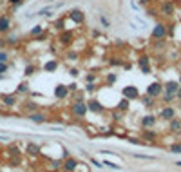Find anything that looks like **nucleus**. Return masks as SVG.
<instances>
[{"label":"nucleus","mask_w":181,"mask_h":172,"mask_svg":"<svg viewBox=\"0 0 181 172\" xmlns=\"http://www.w3.org/2000/svg\"><path fill=\"white\" fill-rule=\"evenodd\" d=\"M87 114H89L87 101H74V103H73V107H71V116H73V118L83 120Z\"/></svg>","instance_id":"obj_1"},{"label":"nucleus","mask_w":181,"mask_h":172,"mask_svg":"<svg viewBox=\"0 0 181 172\" xmlns=\"http://www.w3.org/2000/svg\"><path fill=\"white\" fill-rule=\"evenodd\" d=\"M121 94L125 100H129V101H134V100H140L141 94H140V89L136 87V85H125L123 89H121Z\"/></svg>","instance_id":"obj_2"},{"label":"nucleus","mask_w":181,"mask_h":172,"mask_svg":"<svg viewBox=\"0 0 181 172\" xmlns=\"http://www.w3.org/2000/svg\"><path fill=\"white\" fill-rule=\"evenodd\" d=\"M161 94H163V83H161V82L154 80L152 83H149V87H147V96L158 100V98H161Z\"/></svg>","instance_id":"obj_3"},{"label":"nucleus","mask_w":181,"mask_h":172,"mask_svg":"<svg viewBox=\"0 0 181 172\" xmlns=\"http://www.w3.org/2000/svg\"><path fill=\"white\" fill-rule=\"evenodd\" d=\"M87 109H89V113H92V114H103V113H105L103 103H101L100 100H96V98L87 100Z\"/></svg>","instance_id":"obj_4"},{"label":"nucleus","mask_w":181,"mask_h":172,"mask_svg":"<svg viewBox=\"0 0 181 172\" xmlns=\"http://www.w3.org/2000/svg\"><path fill=\"white\" fill-rule=\"evenodd\" d=\"M158 118H160V120H163V121H167V123H168L170 120H174V118H176V109H174L172 105H165V107H163V109L160 111V114H158Z\"/></svg>","instance_id":"obj_5"},{"label":"nucleus","mask_w":181,"mask_h":172,"mask_svg":"<svg viewBox=\"0 0 181 172\" xmlns=\"http://www.w3.org/2000/svg\"><path fill=\"white\" fill-rule=\"evenodd\" d=\"M158 120H160V118H158L156 114H145L140 120L141 129H154V127H156V123H158Z\"/></svg>","instance_id":"obj_6"},{"label":"nucleus","mask_w":181,"mask_h":172,"mask_svg":"<svg viewBox=\"0 0 181 172\" xmlns=\"http://www.w3.org/2000/svg\"><path fill=\"white\" fill-rule=\"evenodd\" d=\"M152 38L154 40H165V36H167V25L165 24H161V22H158L154 27H152Z\"/></svg>","instance_id":"obj_7"},{"label":"nucleus","mask_w":181,"mask_h":172,"mask_svg":"<svg viewBox=\"0 0 181 172\" xmlns=\"http://www.w3.org/2000/svg\"><path fill=\"white\" fill-rule=\"evenodd\" d=\"M69 87L65 85V83H58L56 87H55V91H53V96L56 98V100H67L69 98Z\"/></svg>","instance_id":"obj_8"},{"label":"nucleus","mask_w":181,"mask_h":172,"mask_svg":"<svg viewBox=\"0 0 181 172\" xmlns=\"http://www.w3.org/2000/svg\"><path fill=\"white\" fill-rule=\"evenodd\" d=\"M76 167H78V159L71 158V156L62 161V170L63 172H76Z\"/></svg>","instance_id":"obj_9"},{"label":"nucleus","mask_w":181,"mask_h":172,"mask_svg":"<svg viewBox=\"0 0 181 172\" xmlns=\"http://www.w3.org/2000/svg\"><path fill=\"white\" fill-rule=\"evenodd\" d=\"M138 67H140V71L143 75H149L150 73V58L147 56V55H141L138 58Z\"/></svg>","instance_id":"obj_10"},{"label":"nucleus","mask_w":181,"mask_h":172,"mask_svg":"<svg viewBox=\"0 0 181 172\" xmlns=\"http://www.w3.org/2000/svg\"><path fill=\"white\" fill-rule=\"evenodd\" d=\"M178 89H179V83H178L176 80H168V82H165V83H163V93L176 94V93H178Z\"/></svg>","instance_id":"obj_11"},{"label":"nucleus","mask_w":181,"mask_h":172,"mask_svg":"<svg viewBox=\"0 0 181 172\" xmlns=\"http://www.w3.org/2000/svg\"><path fill=\"white\" fill-rule=\"evenodd\" d=\"M27 120H31L33 123H45L47 121V114L42 113V111H36L33 114H27Z\"/></svg>","instance_id":"obj_12"},{"label":"nucleus","mask_w":181,"mask_h":172,"mask_svg":"<svg viewBox=\"0 0 181 172\" xmlns=\"http://www.w3.org/2000/svg\"><path fill=\"white\" fill-rule=\"evenodd\" d=\"M22 111L27 113V114H33V113L38 111V103H35V101H31V100H24V103H22Z\"/></svg>","instance_id":"obj_13"},{"label":"nucleus","mask_w":181,"mask_h":172,"mask_svg":"<svg viewBox=\"0 0 181 172\" xmlns=\"http://www.w3.org/2000/svg\"><path fill=\"white\" fill-rule=\"evenodd\" d=\"M0 101H2L6 107H15V105L18 103V98H17V94H4L0 98Z\"/></svg>","instance_id":"obj_14"},{"label":"nucleus","mask_w":181,"mask_h":172,"mask_svg":"<svg viewBox=\"0 0 181 172\" xmlns=\"http://www.w3.org/2000/svg\"><path fill=\"white\" fill-rule=\"evenodd\" d=\"M25 152L29 154V156H38V154H40V145L35 143V141H29V143L25 145Z\"/></svg>","instance_id":"obj_15"},{"label":"nucleus","mask_w":181,"mask_h":172,"mask_svg":"<svg viewBox=\"0 0 181 172\" xmlns=\"http://www.w3.org/2000/svg\"><path fill=\"white\" fill-rule=\"evenodd\" d=\"M69 18L74 20V24H81V22L85 20V15H83V11H80V9H73V11L69 13Z\"/></svg>","instance_id":"obj_16"},{"label":"nucleus","mask_w":181,"mask_h":172,"mask_svg":"<svg viewBox=\"0 0 181 172\" xmlns=\"http://www.w3.org/2000/svg\"><path fill=\"white\" fill-rule=\"evenodd\" d=\"M168 131H170L172 134L181 132V120H179V118H174V120H170V121H168Z\"/></svg>","instance_id":"obj_17"},{"label":"nucleus","mask_w":181,"mask_h":172,"mask_svg":"<svg viewBox=\"0 0 181 172\" xmlns=\"http://www.w3.org/2000/svg\"><path fill=\"white\" fill-rule=\"evenodd\" d=\"M11 29V18L9 17H0V33H9Z\"/></svg>","instance_id":"obj_18"},{"label":"nucleus","mask_w":181,"mask_h":172,"mask_svg":"<svg viewBox=\"0 0 181 172\" xmlns=\"http://www.w3.org/2000/svg\"><path fill=\"white\" fill-rule=\"evenodd\" d=\"M161 13L165 17H172L174 15V4L172 2H163L161 4Z\"/></svg>","instance_id":"obj_19"},{"label":"nucleus","mask_w":181,"mask_h":172,"mask_svg":"<svg viewBox=\"0 0 181 172\" xmlns=\"http://www.w3.org/2000/svg\"><path fill=\"white\" fill-rule=\"evenodd\" d=\"M31 93V87H29V82H20L18 85H17V94H29Z\"/></svg>","instance_id":"obj_20"},{"label":"nucleus","mask_w":181,"mask_h":172,"mask_svg":"<svg viewBox=\"0 0 181 172\" xmlns=\"http://www.w3.org/2000/svg\"><path fill=\"white\" fill-rule=\"evenodd\" d=\"M140 101H141V105H143V107H147V109H152V107L156 105V100H154V98H150V96H147V94L141 96Z\"/></svg>","instance_id":"obj_21"},{"label":"nucleus","mask_w":181,"mask_h":172,"mask_svg":"<svg viewBox=\"0 0 181 172\" xmlns=\"http://www.w3.org/2000/svg\"><path fill=\"white\" fill-rule=\"evenodd\" d=\"M58 69V62L56 60H49L47 63H43V71L45 73H55Z\"/></svg>","instance_id":"obj_22"},{"label":"nucleus","mask_w":181,"mask_h":172,"mask_svg":"<svg viewBox=\"0 0 181 172\" xmlns=\"http://www.w3.org/2000/svg\"><path fill=\"white\" fill-rule=\"evenodd\" d=\"M129 107H130V101L123 98V100H120V103H118V107H116V109H118V113H127V111H129Z\"/></svg>","instance_id":"obj_23"},{"label":"nucleus","mask_w":181,"mask_h":172,"mask_svg":"<svg viewBox=\"0 0 181 172\" xmlns=\"http://www.w3.org/2000/svg\"><path fill=\"white\" fill-rule=\"evenodd\" d=\"M161 100H163V103H165V105H170L172 101H176V94H168V93H163V94H161Z\"/></svg>","instance_id":"obj_24"},{"label":"nucleus","mask_w":181,"mask_h":172,"mask_svg":"<svg viewBox=\"0 0 181 172\" xmlns=\"http://www.w3.org/2000/svg\"><path fill=\"white\" fill-rule=\"evenodd\" d=\"M71 42H73V35H71V33H63V35L60 36L62 45H71Z\"/></svg>","instance_id":"obj_25"},{"label":"nucleus","mask_w":181,"mask_h":172,"mask_svg":"<svg viewBox=\"0 0 181 172\" xmlns=\"http://www.w3.org/2000/svg\"><path fill=\"white\" fill-rule=\"evenodd\" d=\"M49 169H53V170H62V159H51V161H49Z\"/></svg>","instance_id":"obj_26"},{"label":"nucleus","mask_w":181,"mask_h":172,"mask_svg":"<svg viewBox=\"0 0 181 172\" xmlns=\"http://www.w3.org/2000/svg\"><path fill=\"white\" fill-rule=\"evenodd\" d=\"M168 151L172 154H181V141H176V143H172L170 147H168Z\"/></svg>","instance_id":"obj_27"},{"label":"nucleus","mask_w":181,"mask_h":172,"mask_svg":"<svg viewBox=\"0 0 181 172\" xmlns=\"http://www.w3.org/2000/svg\"><path fill=\"white\" fill-rule=\"evenodd\" d=\"M143 136H145L147 140H154V141H156V132H152L150 129H143Z\"/></svg>","instance_id":"obj_28"},{"label":"nucleus","mask_w":181,"mask_h":172,"mask_svg":"<svg viewBox=\"0 0 181 172\" xmlns=\"http://www.w3.org/2000/svg\"><path fill=\"white\" fill-rule=\"evenodd\" d=\"M42 33H43V27H42V25H35V27L31 29V36H38Z\"/></svg>","instance_id":"obj_29"},{"label":"nucleus","mask_w":181,"mask_h":172,"mask_svg":"<svg viewBox=\"0 0 181 172\" xmlns=\"http://www.w3.org/2000/svg\"><path fill=\"white\" fill-rule=\"evenodd\" d=\"M103 165H105V167H111V169H114V170H120L121 169V165H116V163H112V161H109V159H105Z\"/></svg>","instance_id":"obj_30"},{"label":"nucleus","mask_w":181,"mask_h":172,"mask_svg":"<svg viewBox=\"0 0 181 172\" xmlns=\"http://www.w3.org/2000/svg\"><path fill=\"white\" fill-rule=\"evenodd\" d=\"M9 62V55L6 51H0V63H7Z\"/></svg>","instance_id":"obj_31"},{"label":"nucleus","mask_w":181,"mask_h":172,"mask_svg":"<svg viewBox=\"0 0 181 172\" xmlns=\"http://www.w3.org/2000/svg\"><path fill=\"white\" fill-rule=\"evenodd\" d=\"M116 80H118L116 75H109V76H107V83H109V85H112V83H116Z\"/></svg>","instance_id":"obj_32"},{"label":"nucleus","mask_w":181,"mask_h":172,"mask_svg":"<svg viewBox=\"0 0 181 172\" xmlns=\"http://www.w3.org/2000/svg\"><path fill=\"white\" fill-rule=\"evenodd\" d=\"M136 159H154L152 156H147V154H134Z\"/></svg>","instance_id":"obj_33"},{"label":"nucleus","mask_w":181,"mask_h":172,"mask_svg":"<svg viewBox=\"0 0 181 172\" xmlns=\"http://www.w3.org/2000/svg\"><path fill=\"white\" fill-rule=\"evenodd\" d=\"M33 73H35V65H27L25 67V76H31Z\"/></svg>","instance_id":"obj_34"},{"label":"nucleus","mask_w":181,"mask_h":172,"mask_svg":"<svg viewBox=\"0 0 181 172\" xmlns=\"http://www.w3.org/2000/svg\"><path fill=\"white\" fill-rule=\"evenodd\" d=\"M67 87H69V93H74V91H78V83H76V82H73V83H69Z\"/></svg>","instance_id":"obj_35"},{"label":"nucleus","mask_w":181,"mask_h":172,"mask_svg":"<svg viewBox=\"0 0 181 172\" xmlns=\"http://www.w3.org/2000/svg\"><path fill=\"white\" fill-rule=\"evenodd\" d=\"M85 91H87V93H94V91H96V85H94V83H87V85H85Z\"/></svg>","instance_id":"obj_36"},{"label":"nucleus","mask_w":181,"mask_h":172,"mask_svg":"<svg viewBox=\"0 0 181 172\" xmlns=\"http://www.w3.org/2000/svg\"><path fill=\"white\" fill-rule=\"evenodd\" d=\"M127 140H129L130 143H134V145H145V143H143L141 140H138V138H127Z\"/></svg>","instance_id":"obj_37"},{"label":"nucleus","mask_w":181,"mask_h":172,"mask_svg":"<svg viewBox=\"0 0 181 172\" xmlns=\"http://www.w3.org/2000/svg\"><path fill=\"white\" fill-rule=\"evenodd\" d=\"M69 75H71V76H73V78H78V76H80V71H78V69H74V67H73V69H71V71H69Z\"/></svg>","instance_id":"obj_38"},{"label":"nucleus","mask_w":181,"mask_h":172,"mask_svg":"<svg viewBox=\"0 0 181 172\" xmlns=\"http://www.w3.org/2000/svg\"><path fill=\"white\" fill-rule=\"evenodd\" d=\"M85 80H87V83H94V80H96V75H92V73H91V75H87V78H85Z\"/></svg>","instance_id":"obj_39"},{"label":"nucleus","mask_w":181,"mask_h":172,"mask_svg":"<svg viewBox=\"0 0 181 172\" xmlns=\"http://www.w3.org/2000/svg\"><path fill=\"white\" fill-rule=\"evenodd\" d=\"M7 71V63H0V75H4Z\"/></svg>","instance_id":"obj_40"},{"label":"nucleus","mask_w":181,"mask_h":172,"mask_svg":"<svg viewBox=\"0 0 181 172\" xmlns=\"http://www.w3.org/2000/svg\"><path fill=\"white\" fill-rule=\"evenodd\" d=\"M9 2H11L13 6H20V4H22V2H24V0H9Z\"/></svg>","instance_id":"obj_41"},{"label":"nucleus","mask_w":181,"mask_h":172,"mask_svg":"<svg viewBox=\"0 0 181 172\" xmlns=\"http://www.w3.org/2000/svg\"><path fill=\"white\" fill-rule=\"evenodd\" d=\"M176 100L181 101V85H179V89H178V93H176Z\"/></svg>","instance_id":"obj_42"},{"label":"nucleus","mask_w":181,"mask_h":172,"mask_svg":"<svg viewBox=\"0 0 181 172\" xmlns=\"http://www.w3.org/2000/svg\"><path fill=\"white\" fill-rule=\"evenodd\" d=\"M101 24H103L105 27H109V22H107V18H103V17H101Z\"/></svg>","instance_id":"obj_43"},{"label":"nucleus","mask_w":181,"mask_h":172,"mask_svg":"<svg viewBox=\"0 0 181 172\" xmlns=\"http://www.w3.org/2000/svg\"><path fill=\"white\" fill-rule=\"evenodd\" d=\"M141 4H147V2H149V0H140Z\"/></svg>","instance_id":"obj_44"},{"label":"nucleus","mask_w":181,"mask_h":172,"mask_svg":"<svg viewBox=\"0 0 181 172\" xmlns=\"http://www.w3.org/2000/svg\"><path fill=\"white\" fill-rule=\"evenodd\" d=\"M176 165H178V167H181V161H178V163H176Z\"/></svg>","instance_id":"obj_45"},{"label":"nucleus","mask_w":181,"mask_h":172,"mask_svg":"<svg viewBox=\"0 0 181 172\" xmlns=\"http://www.w3.org/2000/svg\"><path fill=\"white\" fill-rule=\"evenodd\" d=\"M178 83H179V85H181V76H179V80H178Z\"/></svg>","instance_id":"obj_46"},{"label":"nucleus","mask_w":181,"mask_h":172,"mask_svg":"<svg viewBox=\"0 0 181 172\" xmlns=\"http://www.w3.org/2000/svg\"><path fill=\"white\" fill-rule=\"evenodd\" d=\"M31 172H38V170H31Z\"/></svg>","instance_id":"obj_47"},{"label":"nucleus","mask_w":181,"mask_h":172,"mask_svg":"<svg viewBox=\"0 0 181 172\" xmlns=\"http://www.w3.org/2000/svg\"><path fill=\"white\" fill-rule=\"evenodd\" d=\"M179 69H181V63H179Z\"/></svg>","instance_id":"obj_48"}]
</instances>
